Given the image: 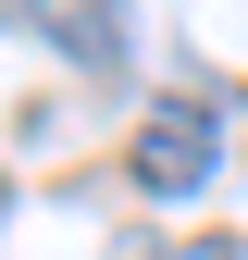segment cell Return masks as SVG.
Listing matches in <instances>:
<instances>
[{
  "instance_id": "6da1fadb",
  "label": "cell",
  "mask_w": 248,
  "mask_h": 260,
  "mask_svg": "<svg viewBox=\"0 0 248 260\" xmlns=\"http://www.w3.org/2000/svg\"><path fill=\"white\" fill-rule=\"evenodd\" d=\"M124 174H137L149 199H199V186L224 174V112H211L199 87L149 100V112H137V149H124Z\"/></svg>"
},
{
  "instance_id": "7a4b0ae2",
  "label": "cell",
  "mask_w": 248,
  "mask_h": 260,
  "mask_svg": "<svg viewBox=\"0 0 248 260\" xmlns=\"http://www.w3.org/2000/svg\"><path fill=\"white\" fill-rule=\"evenodd\" d=\"M25 25L75 50V75H112L124 62V0H25Z\"/></svg>"
},
{
  "instance_id": "3957f363",
  "label": "cell",
  "mask_w": 248,
  "mask_h": 260,
  "mask_svg": "<svg viewBox=\"0 0 248 260\" xmlns=\"http://www.w3.org/2000/svg\"><path fill=\"white\" fill-rule=\"evenodd\" d=\"M124 260H236V236H186V248H124Z\"/></svg>"
},
{
  "instance_id": "277c9868",
  "label": "cell",
  "mask_w": 248,
  "mask_h": 260,
  "mask_svg": "<svg viewBox=\"0 0 248 260\" xmlns=\"http://www.w3.org/2000/svg\"><path fill=\"white\" fill-rule=\"evenodd\" d=\"M0 13H25V0H0Z\"/></svg>"
}]
</instances>
